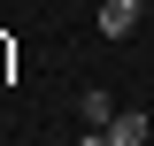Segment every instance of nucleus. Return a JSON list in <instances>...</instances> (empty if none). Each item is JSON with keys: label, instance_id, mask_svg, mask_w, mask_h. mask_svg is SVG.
Segmentation results:
<instances>
[{"label": "nucleus", "instance_id": "obj_1", "mask_svg": "<svg viewBox=\"0 0 154 146\" xmlns=\"http://www.w3.org/2000/svg\"><path fill=\"white\" fill-rule=\"evenodd\" d=\"M93 23H100V38H131L139 31V0H100Z\"/></svg>", "mask_w": 154, "mask_h": 146}, {"label": "nucleus", "instance_id": "obj_2", "mask_svg": "<svg viewBox=\"0 0 154 146\" xmlns=\"http://www.w3.org/2000/svg\"><path fill=\"white\" fill-rule=\"evenodd\" d=\"M77 115H85V131H108V123H116V100H108L100 85H85V92H77Z\"/></svg>", "mask_w": 154, "mask_h": 146}, {"label": "nucleus", "instance_id": "obj_3", "mask_svg": "<svg viewBox=\"0 0 154 146\" xmlns=\"http://www.w3.org/2000/svg\"><path fill=\"white\" fill-rule=\"evenodd\" d=\"M108 138H116V146H146V115H139V108H116Z\"/></svg>", "mask_w": 154, "mask_h": 146}, {"label": "nucleus", "instance_id": "obj_4", "mask_svg": "<svg viewBox=\"0 0 154 146\" xmlns=\"http://www.w3.org/2000/svg\"><path fill=\"white\" fill-rule=\"evenodd\" d=\"M77 146H116V138H108V131H85V138H77Z\"/></svg>", "mask_w": 154, "mask_h": 146}]
</instances>
